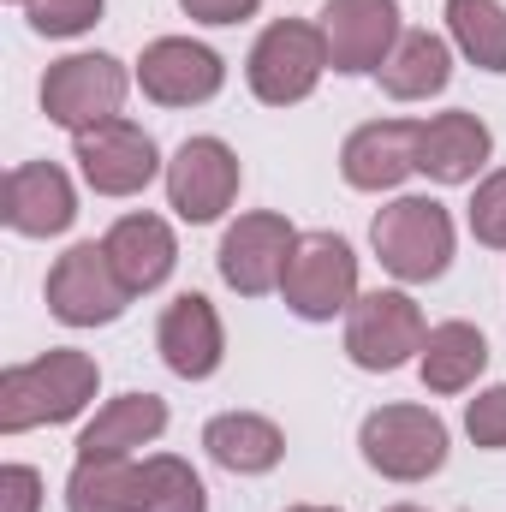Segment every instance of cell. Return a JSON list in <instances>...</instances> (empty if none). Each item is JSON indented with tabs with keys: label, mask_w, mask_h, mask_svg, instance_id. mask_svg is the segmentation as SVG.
Instances as JSON below:
<instances>
[{
	"label": "cell",
	"mask_w": 506,
	"mask_h": 512,
	"mask_svg": "<svg viewBox=\"0 0 506 512\" xmlns=\"http://www.w3.org/2000/svg\"><path fill=\"white\" fill-rule=\"evenodd\" d=\"M96 387H102V370L78 346H54L30 364H12L0 376V435H24V429H42V423H72V417H84Z\"/></svg>",
	"instance_id": "6da1fadb"
},
{
	"label": "cell",
	"mask_w": 506,
	"mask_h": 512,
	"mask_svg": "<svg viewBox=\"0 0 506 512\" xmlns=\"http://www.w3.org/2000/svg\"><path fill=\"white\" fill-rule=\"evenodd\" d=\"M381 268L405 286H429L453 268V215L435 197H393L370 221Z\"/></svg>",
	"instance_id": "7a4b0ae2"
},
{
	"label": "cell",
	"mask_w": 506,
	"mask_h": 512,
	"mask_svg": "<svg viewBox=\"0 0 506 512\" xmlns=\"http://www.w3.org/2000/svg\"><path fill=\"white\" fill-rule=\"evenodd\" d=\"M322 72H328V42H322V24H310V18H274L251 42V60H245V84L262 108L310 102Z\"/></svg>",
	"instance_id": "3957f363"
},
{
	"label": "cell",
	"mask_w": 506,
	"mask_h": 512,
	"mask_svg": "<svg viewBox=\"0 0 506 512\" xmlns=\"http://www.w3.org/2000/svg\"><path fill=\"white\" fill-rule=\"evenodd\" d=\"M358 453L387 483H429L447 465V423L429 405H381L358 429Z\"/></svg>",
	"instance_id": "277c9868"
},
{
	"label": "cell",
	"mask_w": 506,
	"mask_h": 512,
	"mask_svg": "<svg viewBox=\"0 0 506 512\" xmlns=\"http://www.w3.org/2000/svg\"><path fill=\"white\" fill-rule=\"evenodd\" d=\"M126 90H131V72L114 54H66L42 78V114H48V126L84 137V131L120 120Z\"/></svg>",
	"instance_id": "5b68a950"
},
{
	"label": "cell",
	"mask_w": 506,
	"mask_h": 512,
	"mask_svg": "<svg viewBox=\"0 0 506 512\" xmlns=\"http://www.w3.org/2000/svg\"><path fill=\"white\" fill-rule=\"evenodd\" d=\"M280 298L298 322H334L358 304V251L340 233H298Z\"/></svg>",
	"instance_id": "8992f818"
},
{
	"label": "cell",
	"mask_w": 506,
	"mask_h": 512,
	"mask_svg": "<svg viewBox=\"0 0 506 512\" xmlns=\"http://www.w3.org/2000/svg\"><path fill=\"white\" fill-rule=\"evenodd\" d=\"M429 328L411 292H358L346 310V358L370 376H393L423 352Z\"/></svg>",
	"instance_id": "52a82bcc"
},
{
	"label": "cell",
	"mask_w": 506,
	"mask_h": 512,
	"mask_svg": "<svg viewBox=\"0 0 506 512\" xmlns=\"http://www.w3.org/2000/svg\"><path fill=\"white\" fill-rule=\"evenodd\" d=\"M131 304L126 280L114 274L108 262V245H72L66 256H54L48 268V310L66 322V328H108L120 322Z\"/></svg>",
	"instance_id": "ba28073f"
},
{
	"label": "cell",
	"mask_w": 506,
	"mask_h": 512,
	"mask_svg": "<svg viewBox=\"0 0 506 512\" xmlns=\"http://www.w3.org/2000/svg\"><path fill=\"white\" fill-rule=\"evenodd\" d=\"M239 155L221 137H185L179 155L167 161V209L185 227H209L233 209L239 197Z\"/></svg>",
	"instance_id": "9c48e42d"
},
{
	"label": "cell",
	"mask_w": 506,
	"mask_h": 512,
	"mask_svg": "<svg viewBox=\"0 0 506 512\" xmlns=\"http://www.w3.org/2000/svg\"><path fill=\"white\" fill-rule=\"evenodd\" d=\"M292 251H298L292 221L274 215V209H256V215H239V221L227 227V239H221V251H215V268H221V280H227L239 298H268V292H280Z\"/></svg>",
	"instance_id": "30bf717a"
},
{
	"label": "cell",
	"mask_w": 506,
	"mask_h": 512,
	"mask_svg": "<svg viewBox=\"0 0 506 512\" xmlns=\"http://www.w3.org/2000/svg\"><path fill=\"white\" fill-rule=\"evenodd\" d=\"M72 161H78V173H84V185L96 197H137L161 173L155 137L137 120H126V114L96 131H84V137H72Z\"/></svg>",
	"instance_id": "8fae6325"
},
{
	"label": "cell",
	"mask_w": 506,
	"mask_h": 512,
	"mask_svg": "<svg viewBox=\"0 0 506 512\" xmlns=\"http://www.w3.org/2000/svg\"><path fill=\"white\" fill-rule=\"evenodd\" d=\"M137 84L149 102L161 108H203L221 96L227 84V60L209 48V42H191V36H155L137 60Z\"/></svg>",
	"instance_id": "7c38bea8"
},
{
	"label": "cell",
	"mask_w": 506,
	"mask_h": 512,
	"mask_svg": "<svg viewBox=\"0 0 506 512\" xmlns=\"http://www.w3.org/2000/svg\"><path fill=\"white\" fill-rule=\"evenodd\" d=\"M405 24H399V0H328L322 6V42H328V66L346 78L381 72L387 54L399 48Z\"/></svg>",
	"instance_id": "4fadbf2b"
},
{
	"label": "cell",
	"mask_w": 506,
	"mask_h": 512,
	"mask_svg": "<svg viewBox=\"0 0 506 512\" xmlns=\"http://www.w3.org/2000/svg\"><path fill=\"white\" fill-rule=\"evenodd\" d=\"M155 352L179 382H209L227 358V328L203 292H179L155 322Z\"/></svg>",
	"instance_id": "5bb4252c"
},
{
	"label": "cell",
	"mask_w": 506,
	"mask_h": 512,
	"mask_svg": "<svg viewBox=\"0 0 506 512\" xmlns=\"http://www.w3.org/2000/svg\"><path fill=\"white\" fill-rule=\"evenodd\" d=\"M423 120H370L340 143V179L352 191H399L417 173Z\"/></svg>",
	"instance_id": "9a60e30c"
},
{
	"label": "cell",
	"mask_w": 506,
	"mask_h": 512,
	"mask_svg": "<svg viewBox=\"0 0 506 512\" xmlns=\"http://www.w3.org/2000/svg\"><path fill=\"white\" fill-rule=\"evenodd\" d=\"M6 227L24 239H60L78 221V191L54 161H18L6 173Z\"/></svg>",
	"instance_id": "2e32d148"
},
{
	"label": "cell",
	"mask_w": 506,
	"mask_h": 512,
	"mask_svg": "<svg viewBox=\"0 0 506 512\" xmlns=\"http://www.w3.org/2000/svg\"><path fill=\"white\" fill-rule=\"evenodd\" d=\"M495 155V131L483 126L477 114L453 108V114H435L423 120L417 137V173H429L435 185H471Z\"/></svg>",
	"instance_id": "e0dca14e"
},
{
	"label": "cell",
	"mask_w": 506,
	"mask_h": 512,
	"mask_svg": "<svg viewBox=\"0 0 506 512\" xmlns=\"http://www.w3.org/2000/svg\"><path fill=\"white\" fill-rule=\"evenodd\" d=\"M102 245H108V262H114V274L126 280L131 298L167 286V274H173V262H179V239H173V227H167L161 215H120Z\"/></svg>",
	"instance_id": "ac0fdd59"
},
{
	"label": "cell",
	"mask_w": 506,
	"mask_h": 512,
	"mask_svg": "<svg viewBox=\"0 0 506 512\" xmlns=\"http://www.w3.org/2000/svg\"><path fill=\"white\" fill-rule=\"evenodd\" d=\"M161 429H167V399H155V393H120V399H108L84 423L78 459H131L137 447L161 441Z\"/></svg>",
	"instance_id": "d6986e66"
},
{
	"label": "cell",
	"mask_w": 506,
	"mask_h": 512,
	"mask_svg": "<svg viewBox=\"0 0 506 512\" xmlns=\"http://www.w3.org/2000/svg\"><path fill=\"white\" fill-rule=\"evenodd\" d=\"M203 447H209V459H215L221 471H233V477H268V471L286 459V435H280V423L262 417V411H221V417H209Z\"/></svg>",
	"instance_id": "ffe728a7"
},
{
	"label": "cell",
	"mask_w": 506,
	"mask_h": 512,
	"mask_svg": "<svg viewBox=\"0 0 506 512\" xmlns=\"http://www.w3.org/2000/svg\"><path fill=\"white\" fill-rule=\"evenodd\" d=\"M489 370V340L471 328V322H435L429 328V340H423V352H417V376L429 393H465V387H477V376Z\"/></svg>",
	"instance_id": "44dd1931"
},
{
	"label": "cell",
	"mask_w": 506,
	"mask_h": 512,
	"mask_svg": "<svg viewBox=\"0 0 506 512\" xmlns=\"http://www.w3.org/2000/svg\"><path fill=\"white\" fill-rule=\"evenodd\" d=\"M447 84H453V48H447V36H435V30H405L399 48H393L387 66H381V90H387L393 102H429V96H441Z\"/></svg>",
	"instance_id": "7402d4cb"
},
{
	"label": "cell",
	"mask_w": 506,
	"mask_h": 512,
	"mask_svg": "<svg viewBox=\"0 0 506 512\" xmlns=\"http://www.w3.org/2000/svg\"><path fill=\"white\" fill-rule=\"evenodd\" d=\"M66 512H143V471L131 459H78L66 477Z\"/></svg>",
	"instance_id": "603a6c76"
},
{
	"label": "cell",
	"mask_w": 506,
	"mask_h": 512,
	"mask_svg": "<svg viewBox=\"0 0 506 512\" xmlns=\"http://www.w3.org/2000/svg\"><path fill=\"white\" fill-rule=\"evenodd\" d=\"M447 36L477 72H506V6L501 0H447Z\"/></svg>",
	"instance_id": "cb8c5ba5"
},
{
	"label": "cell",
	"mask_w": 506,
	"mask_h": 512,
	"mask_svg": "<svg viewBox=\"0 0 506 512\" xmlns=\"http://www.w3.org/2000/svg\"><path fill=\"white\" fill-rule=\"evenodd\" d=\"M143 471V512H209V489L179 453H155L137 465Z\"/></svg>",
	"instance_id": "d4e9b609"
},
{
	"label": "cell",
	"mask_w": 506,
	"mask_h": 512,
	"mask_svg": "<svg viewBox=\"0 0 506 512\" xmlns=\"http://www.w3.org/2000/svg\"><path fill=\"white\" fill-rule=\"evenodd\" d=\"M102 6L108 0H30L24 18H30L36 36H84V30L102 24Z\"/></svg>",
	"instance_id": "484cf974"
},
{
	"label": "cell",
	"mask_w": 506,
	"mask_h": 512,
	"mask_svg": "<svg viewBox=\"0 0 506 512\" xmlns=\"http://www.w3.org/2000/svg\"><path fill=\"white\" fill-rule=\"evenodd\" d=\"M471 233H477V245L506 251V167H495L477 185V197H471Z\"/></svg>",
	"instance_id": "4316f807"
},
{
	"label": "cell",
	"mask_w": 506,
	"mask_h": 512,
	"mask_svg": "<svg viewBox=\"0 0 506 512\" xmlns=\"http://www.w3.org/2000/svg\"><path fill=\"white\" fill-rule=\"evenodd\" d=\"M465 435H471L483 453H506V382L483 387V393L465 405Z\"/></svg>",
	"instance_id": "83f0119b"
},
{
	"label": "cell",
	"mask_w": 506,
	"mask_h": 512,
	"mask_svg": "<svg viewBox=\"0 0 506 512\" xmlns=\"http://www.w3.org/2000/svg\"><path fill=\"white\" fill-rule=\"evenodd\" d=\"M0 489H6V512H36L42 507V477L30 465H6L0 471Z\"/></svg>",
	"instance_id": "f1b7e54d"
},
{
	"label": "cell",
	"mask_w": 506,
	"mask_h": 512,
	"mask_svg": "<svg viewBox=\"0 0 506 512\" xmlns=\"http://www.w3.org/2000/svg\"><path fill=\"white\" fill-rule=\"evenodd\" d=\"M185 6V18H197V24H239V18H251L262 0H179Z\"/></svg>",
	"instance_id": "f546056e"
},
{
	"label": "cell",
	"mask_w": 506,
	"mask_h": 512,
	"mask_svg": "<svg viewBox=\"0 0 506 512\" xmlns=\"http://www.w3.org/2000/svg\"><path fill=\"white\" fill-rule=\"evenodd\" d=\"M286 512H346V507H286Z\"/></svg>",
	"instance_id": "4dcf8cb0"
},
{
	"label": "cell",
	"mask_w": 506,
	"mask_h": 512,
	"mask_svg": "<svg viewBox=\"0 0 506 512\" xmlns=\"http://www.w3.org/2000/svg\"><path fill=\"white\" fill-rule=\"evenodd\" d=\"M387 512H423V507H387Z\"/></svg>",
	"instance_id": "1f68e13d"
},
{
	"label": "cell",
	"mask_w": 506,
	"mask_h": 512,
	"mask_svg": "<svg viewBox=\"0 0 506 512\" xmlns=\"http://www.w3.org/2000/svg\"><path fill=\"white\" fill-rule=\"evenodd\" d=\"M12 6H30V0H12Z\"/></svg>",
	"instance_id": "d6a6232c"
}]
</instances>
